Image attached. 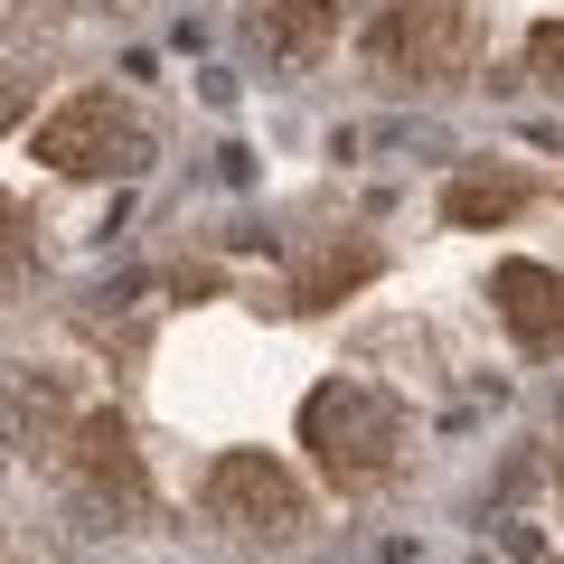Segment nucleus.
Here are the masks:
<instances>
[{
    "instance_id": "1",
    "label": "nucleus",
    "mask_w": 564,
    "mask_h": 564,
    "mask_svg": "<svg viewBox=\"0 0 564 564\" xmlns=\"http://www.w3.org/2000/svg\"><path fill=\"white\" fill-rule=\"evenodd\" d=\"M302 443H311V462H321L329 489H348V499L358 489H386L395 462H404V404L386 386H367V377H329L302 404Z\"/></svg>"
},
{
    "instance_id": "2",
    "label": "nucleus",
    "mask_w": 564,
    "mask_h": 564,
    "mask_svg": "<svg viewBox=\"0 0 564 564\" xmlns=\"http://www.w3.org/2000/svg\"><path fill=\"white\" fill-rule=\"evenodd\" d=\"M358 47L386 85H452L480 57V20H470L462 0H386Z\"/></svg>"
},
{
    "instance_id": "3",
    "label": "nucleus",
    "mask_w": 564,
    "mask_h": 564,
    "mask_svg": "<svg viewBox=\"0 0 564 564\" xmlns=\"http://www.w3.org/2000/svg\"><path fill=\"white\" fill-rule=\"evenodd\" d=\"M29 141H39V161L57 170V180H113V170L151 161V122H141V104L104 95V85H95V95H66Z\"/></svg>"
},
{
    "instance_id": "4",
    "label": "nucleus",
    "mask_w": 564,
    "mask_h": 564,
    "mask_svg": "<svg viewBox=\"0 0 564 564\" xmlns=\"http://www.w3.org/2000/svg\"><path fill=\"white\" fill-rule=\"evenodd\" d=\"M207 518L236 527V536L292 545V536L311 527V499H302V480H292L273 452H226V462L207 470Z\"/></svg>"
},
{
    "instance_id": "5",
    "label": "nucleus",
    "mask_w": 564,
    "mask_h": 564,
    "mask_svg": "<svg viewBox=\"0 0 564 564\" xmlns=\"http://www.w3.org/2000/svg\"><path fill=\"white\" fill-rule=\"evenodd\" d=\"M57 462L76 470V489H85L95 508H113V518H151V470H141V452H132V423H122L113 404H85Z\"/></svg>"
},
{
    "instance_id": "6",
    "label": "nucleus",
    "mask_w": 564,
    "mask_h": 564,
    "mask_svg": "<svg viewBox=\"0 0 564 564\" xmlns=\"http://www.w3.org/2000/svg\"><path fill=\"white\" fill-rule=\"evenodd\" d=\"M489 302H499L508 339H518L527 358H555V348H564V273H555V263H499Z\"/></svg>"
},
{
    "instance_id": "7",
    "label": "nucleus",
    "mask_w": 564,
    "mask_h": 564,
    "mask_svg": "<svg viewBox=\"0 0 564 564\" xmlns=\"http://www.w3.org/2000/svg\"><path fill=\"white\" fill-rule=\"evenodd\" d=\"M0 433H10V452H66V433H76L66 386L39 377V367H10L0 377Z\"/></svg>"
},
{
    "instance_id": "8",
    "label": "nucleus",
    "mask_w": 564,
    "mask_h": 564,
    "mask_svg": "<svg viewBox=\"0 0 564 564\" xmlns=\"http://www.w3.org/2000/svg\"><path fill=\"white\" fill-rule=\"evenodd\" d=\"M377 245L367 236H348V245H321V254L302 263V273H292V311H339L348 292H367V282H377Z\"/></svg>"
},
{
    "instance_id": "9",
    "label": "nucleus",
    "mask_w": 564,
    "mask_h": 564,
    "mask_svg": "<svg viewBox=\"0 0 564 564\" xmlns=\"http://www.w3.org/2000/svg\"><path fill=\"white\" fill-rule=\"evenodd\" d=\"M245 20H254V47L263 57H311V47L329 39V20H339V0H254V10H245Z\"/></svg>"
},
{
    "instance_id": "10",
    "label": "nucleus",
    "mask_w": 564,
    "mask_h": 564,
    "mask_svg": "<svg viewBox=\"0 0 564 564\" xmlns=\"http://www.w3.org/2000/svg\"><path fill=\"white\" fill-rule=\"evenodd\" d=\"M527 198L536 188L518 170H470V180L443 188V226H508V217H527Z\"/></svg>"
},
{
    "instance_id": "11",
    "label": "nucleus",
    "mask_w": 564,
    "mask_h": 564,
    "mask_svg": "<svg viewBox=\"0 0 564 564\" xmlns=\"http://www.w3.org/2000/svg\"><path fill=\"white\" fill-rule=\"evenodd\" d=\"M39 263H47V245H39V226H29V207L0 198V311L39 282Z\"/></svg>"
},
{
    "instance_id": "12",
    "label": "nucleus",
    "mask_w": 564,
    "mask_h": 564,
    "mask_svg": "<svg viewBox=\"0 0 564 564\" xmlns=\"http://www.w3.org/2000/svg\"><path fill=\"white\" fill-rule=\"evenodd\" d=\"M527 76H536V85H555V95H564V20H545L536 39H527Z\"/></svg>"
},
{
    "instance_id": "13",
    "label": "nucleus",
    "mask_w": 564,
    "mask_h": 564,
    "mask_svg": "<svg viewBox=\"0 0 564 564\" xmlns=\"http://www.w3.org/2000/svg\"><path fill=\"white\" fill-rule=\"evenodd\" d=\"M20 95H29V66H0V122L20 113Z\"/></svg>"
},
{
    "instance_id": "14",
    "label": "nucleus",
    "mask_w": 564,
    "mask_h": 564,
    "mask_svg": "<svg viewBox=\"0 0 564 564\" xmlns=\"http://www.w3.org/2000/svg\"><path fill=\"white\" fill-rule=\"evenodd\" d=\"M47 10H122V0H47Z\"/></svg>"
}]
</instances>
